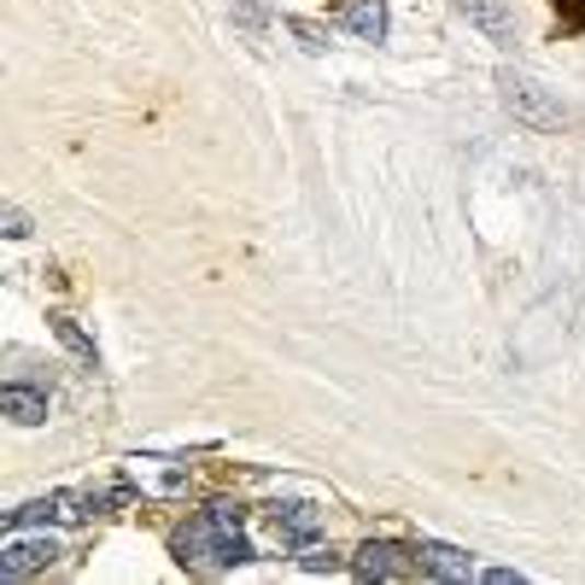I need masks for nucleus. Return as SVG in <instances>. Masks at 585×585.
I'll use <instances>...</instances> for the list:
<instances>
[{"mask_svg": "<svg viewBox=\"0 0 585 585\" xmlns=\"http://www.w3.org/2000/svg\"><path fill=\"white\" fill-rule=\"evenodd\" d=\"M504 100H509V112L521 117V124H532V129H562L567 124V106L532 77H504Z\"/></svg>", "mask_w": 585, "mask_h": 585, "instance_id": "f257e3e1", "label": "nucleus"}, {"mask_svg": "<svg viewBox=\"0 0 585 585\" xmlns=\"http://www.w3.org/2000/svg\"><path fill=\"white\" fill-rule=\"evenodd\" d=\"M59 557L54 539H7L0 544V580H24V574H42L47 562Z\"/></svg>", "mask_w": 585, "mask_h": 585, "instance_id": "f03ea898", "label": "nucleus"}, {"mask_svg": "<svg viewBox=\"0 0 585 585\" xmlns=\"http://www.w3.org/2000/svg\"><path fill=\"white\" fill-rule=\"evenodd\" d=\"M352 574H357V580H399V574H410V562H404V550H399V544L369 539V544L352 557Z\"/></svg>", "mask_w": 585, "mask_h": 585, "instance_id": "7ed1b4c3", "label": "nucleus"}, {"mask_svg": "<svg viewBox=\"0 0 585 585\" xmlns=\"http://www.w3.org/2000/svg\"><path fill=\"white\" fill-rule=\"evenodd\" d=\"M340 24H346L357 42H387V0H346V7H340Z\"/></svg>", "mask_w": 585, "mask_h": 585, "instance_id": "20e7f679", "label": "nucleus"}, {"mask_svg": "<svg viewBox=\"0 0 585 585\" xmlns=\"http://www.w3.org/2000/svg\"><path fill=\"white\" fill-rule=\"evenodd\" d=\"M416 562H422V574H434V580H457V585H462V580H480L474 562L462 557L457 544H422Z\"/></svg>", "mask_w": 585, "mask_h": 585, "instance_id": "39448f33", "label": "nucleus"}, {"mask_svg": "<svg viewBox=\"0 0 585 585\" xmlns=\"http://www.w3.org/2000/svg\"><path fill=\"white\" fill-rule=\"evenodd\" d=\"M0 416H12L19 427H42L47 422V392H36V387H0Z\"/></svg>", "mask_w": 585, "mask_h": 585, "instance_id": "423d86ee", "label": "nucleus"}, {"mask_svg": "<svg viewBox=\"0 0 585 585\" xmlns=\"http://www.w3.org/2000/svg\"><path fill=\"white\" fill-rule=\"evenodd\" d=\"M275 532L287 544H311L322 532V509L317 504H275Z\"/></svg>", "mask_w": 585, "mask_h": 585, "instance_id": "0eeeda50", "label": "nucleus"}, {"mask_svg": "<svg viewBox=\"0 0 585 585\" xmlns=\"http://www.w3.org/2000/svg\"><path fill=\"white\" fill-rule=\"evenodd\" d=\"M59 515H77L65 492H54V497H36V504H19V509H7V527L19 532V527H30V521H59Z\"/></svg>", "mask_w": 585, "mask_h": 585, "instance_id": "6e6552de", "label": "nucleus"}, {"mask_svg": "<svg viewBox=\"0 0 585 585\" xmlns=\"http://www.w3.org/2000/svg\"><path fill=\"white\" fill-rule=\"evenodd\" d=\"M54 340H59V346H65V352H77V357H82V364H94V340H89V334H82V329H77V322H71V317H54Z\"/></svg>", "mask_w": 585, "mask_h": 585, "instance_id": "1a4fd4ad", "label": "nucleus"}, {"mask_svg": "<svg viewBox=\"0 0 585 585\" xmlns=\"http://www.w3.org/2000/svg\"><path fill=\"white\" fill-rule=\"evenodd\" d=\"M457 7H462V12H469V19H474L480 30H492V36H497V42H504V36H509V19H504V12H497V7H492V0H457Z\"/></svg>", "mask_w": 585, "mask_h": 585, "instance_id": "9d476101", "label": "nucleus"}, {"mask_svg": "<svg viewBox=\"0 0 585 585\" xmlns=\"http://www.w3.org/2000/svg\"><path fill=\"white\" fill-rule=\"evenodd\" d=\"M240 521H246V509H240V504H211V527L217 532H240Z\"/></svg>", "mask_w": 585, "mask_h": 585, "instance_id": "9b49d317", "label": "nucleus"}, {"mask_svg": "<svg viewBox=\"0 0 585 585\" xmlns=\"http://www.w3.org/2000/svg\"><path fill=\"white\" fill-rule=\"evenodd\" d=\"M480 580H486V585H521V574H515V567H486Z\"/></svg>", "mask_w": 585, "mask_h": 585, "instance_id": "f8f14e48", "label": "nucleus"}, {"mask_svg": "<svg viewBox=\"0 0 585 585\" xmlns=\"http://www.w3.org/2000/svg\"><path fill=\"white\" fill-rule=\"evenodd\" d=\"M305 567H311V574H334L340 562H334V557H322V550H311V557H305Z\"/></svg>", "mask_w": 585, "mask_h": 585, "instance_id": "ddd939ff", "label": "nucleus"}, {"mask_svg": "<svg viewBox=\"0 0 585 585\" xmlns=\"http://www.w3.org/2000/svg\"><path fill=\"white\" fill-rule=\"evenodd\" d=\"M7 234L24 240V234H30V217H24V211H7Z\"/></svg>", "mask_w": 585, "mask_h": 585, "instance_id": "4468645a", "label": "nucleus"}]
</instances>
